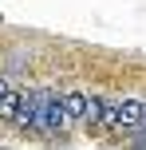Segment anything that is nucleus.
Here are the masks:
<instances>
[{"instance_id":"f03ea898","label":"nucleus","mask_w":146,"mask_h":150,"mask_svg":"<svg viewBox=\"0 0 146 150\" xmlns=\"http://www.w3.org/2000/svg\"><path fill=\"white\" fill-rule=\"evenodd\" d=\"M59 103H63V115L67 119H87V95L83 91H67Z\"/></svg>"},{"instance_id":"7ed1b4c3","label":"nucleus","mask_w":146,"mask_h":150,"mask_svg":"<svg viewBox=\"0 0 146 150\" xmlns=\"http://www.w3.org/2000/svg\"><path fill=\"white\" fill-rule=\"evenodd\" d=\"M99 122L111 127V130H118V103H115V99H103V103H99Z\"/></svg>"},{"instance_id":"f257e3e1","label":"nucleus","mask_w":146,"mask_h":150,"mask_svg":"<svg viewBox=\"0 0 146 150\" xmlns=\"http://www.w3.org/2000/svg\"><path fill=\"white\" fill-rule=\"evenodd\" d=\"M142 111H146V103H138V99H123L118 103V130H134V127H142Z\"/></svg>"},{"instance_id":"20e7f679","label":"nucleus","mask_w":146,"mask_h":150,"mask_svg":"<svg viewBox=\"0 0 146 150\" xmlns=\"http://www.w3.org/2000/svg\"><path fill=\"white\" fill-rule=\"evenodd\" d=\"M142 130H146V111H142Z\"/></svg>"}]
</instances>
